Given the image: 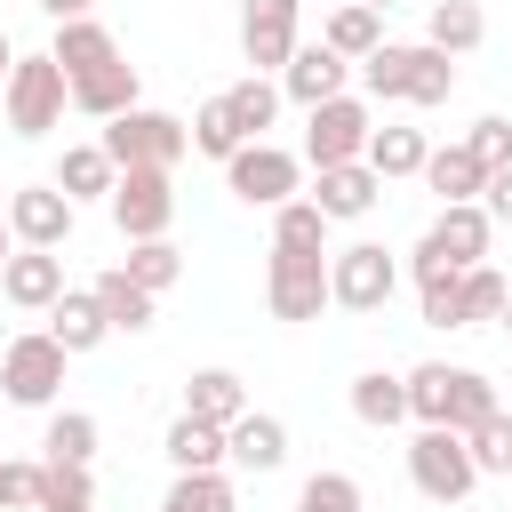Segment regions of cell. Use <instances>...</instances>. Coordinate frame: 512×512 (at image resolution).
I'll use <instances>...</instances> for the list:
<instances>
[{"label":"cell","mask_w":512,"mask_h":512,"mask_svg":"<svg viewBox=\"0 0 512 512\" xmlns=\"http://www.w3.org/2000/svg\"><path fill=\"white\" fill-rule=\"evenodd\" d=\"M400 384H408V416H416V424H440V432H472V424H488V416L504 408L480 368H448V360H424V368H408Z\"/></svg>","instance_id":"cell-1"},{"label":"cell","mask_w":512,"mask_h":512,"mask_svg":"<svg viewBox=\"0 0 512 512\" xmlns=\"http://www.w3.org/2000/svg\"><path fill=\"white\" fill-rule=\"evenodd\" d=\"M104 160L112 168H176L184 152H192V128L176 120V112H152V104H136V112H120V120H104Z\"/></svg>","instance_id":"cell-2"},{"label":"cell","mask_w":512,"mask_h":512,"mask_svg":"<svg viewBox=\"0 0 512 512\" xmlns=\"http://www.w3.org/2000/svg\"><path fill=\"white\" fill-rule=\"evenodd\" d=\"M488 240H496L488 208H480V200H456V208L432 216V232L416 240L408 272H416V280H424V272H472V264H488Z\"/></svg>","instance_id":"cell-3"},{"label":"cell","mask_w":512,"mask_h":512,"mask_svg":"<svg viewBox=\"0 0 512 512\" xmlns=\"http://www.w3.org/2000/svg\"><path fill=\"white\" fill-rule=\"evenodd\" d=\"M64 104H72V88H64V72H56V56H48V48L8 64L0 112H8V128H16V136H48V128L64 120Z\"/></svg>","instance_id":"cell-4"},{"label":"cell","mask_w":512,"mask_h":512,"mask_svg":"<svg viewBox=\"0 0 512 512\" xmlns=\"http://www.w3.org/2000/svg\"><path fill=\"white\" fill-rule=\"evenodd\" d=\"M408 480H416V496H432V504H464V496L480 488V464H472L464 432L424 424V432L408 440Z\"/></svg>","instance_id":"cell-5"},{"label":"cell","mask_w":512,"mask_h":512,"mask_svg":"<svg viewBox=\"0 0 512 512\" xmlns=\"http://www.w3.org/2000/svg\"><path fill=\"white\" fill-rule=\"evenodd\" d=\"M392 288H400V264H392L384 240H352V248L328 256V304H344V312H384Z\"/></svg>","instance_id":"cell-6"},{"label":"cell","mask_w":512,"mask_h":512,"mask_svg":"<svg viewBox=\"0 0 512 512\" xmlns=\"http://www.w3.org/2000/svg\"><path fill=\"white\" fill-rule=\"evenodd\" d=\"M112 224H120V240H168V224H176V176L168 168H120V184H112Z\"/></svg>","instance_id":"cell-7"},{"label":"cell","mask_w":512,"mask_h":512,"mask_svg":"<svg viewBox=\"0 0 512 512\" xmlns=\"http://www.w3.org/2000/svg\"><path fill=\"white\" fill-rule=\"evenodd\" d=\"M304 120H312V128H304V160H312V168H344V160H360L368 136H376L368 96H328V104H312Z\"/></svg>","instance_id":"cell-8"},{"label":"cell","mask_w":512,"mask_h":512,"mask_svg":"<svg viewBox=\"0 0 512 512\" xmlns=\"http://www.w3.org/2000/svg\"><path fill=\"white\" fill-rule=\"evenodd\" d=\"M264 304H272V320H320L328 312V256L272 248L264 256Z\"/></svg>","instance_id":"cell-9"},{"label":"cell","mask_w":512,"mask_h":512,"mask_svg":"<svg viewBox=\"0 0 512 512\" xmlns=\"http://www.w3.org/2000/svg\"><path fill=\"white\" fill-rule=\"evenodd\" d=\"M0 392L16 400V408H48L56 392H64V344L40 328V336H16L8 352H0Z\"/></svg>","instance_id":"cell-10"},{"label":"cell","mask_w":512,"mask_h":512,"mask_svg":"<svg viewBox=\"0 0 512 512\" xmlns=\"http://www.w3.org/2000/svg\"><path fill=\"white\" fill-rule=\"evenodd\" d=\"M224 184H232L248 208H280V200H296L304 160H296V152H280V144H240V152L224 160Z\"/></svg>","instance_id":"cell-11"},{"label":"cell","mask_w":512,"mask_h":512,"mask_svg":"<svg viewBox=\"0 0 512 512\" xmlns=\"http://www.w3.org/2000/svg\"><path fill=\"white\" fill-rule=\"evenodd\" d=\"M296 32H304V0H240V56L256 72H280L296 56Z\"/></svg>","instance_id":"cell-12"},{"label":"cell","mask_w":512,"mask_h":512,"mask_svg":"<svg viewBox=\"0 0 512 512\" xmlns=\"http://www.w3.org/2000/svg\"><path fill=\"white\" fill-rule=\"evenodd\" d=\"M328 96H352V64H344L336 48H320V40H312V48L296 40V56L280 64V104H304V112H312V104H328Z\"/></svg>","instance_id":"cell-13"},{"label":"cell","mask_w":512,"mask_h":512,"mask_svg":"<svg viewBox=\"0 0 512 512\" xmlns=\"http://www.w3.org/2000/svg\"><path fill=\"white\" fill-rule=\"evenodd\" d=\"M8 232H16V248H64L72 240V200L56 184H24V192H8Z\"/></svg>","instance_id":"cell-14"},{"label":"cell","mask_w":512,"mask_h":512,"mask_svg":"<svg viewBox=\"0 0 512 512\" xmlns=\"http://www.w3.org/2000/svg\"><path fill=\"white\" fill-rule=\"evenodd\" d=\"M0 296H8L16 312H48V304L64 296V256H56V248H16V256L0 264Z\"/></svg>","instance_id":"cell-15"},{"label":"cell","mask_w":512,"mask_h":512,"mask_svg":"<svg viewBox=\"0 0 512 512\" xmlns=\"http://www.w3.org/2000/svg\"><path fill=\"white\" fill-rule=\"evenodd\" d=\"M376 192H384V184H376V168H368V160H344V168H320V184H312L304 200H312L328 224H352V216H368V208H376Z\"/></svg>","instance_id":"cell-16"},{"label":"cell","mask_w":512,"mask_h":512,"mask_svg":"<svg viewBox=\"0 0 512 512\" xmlns=\"http://www.w3.org/2000/svg\"><path fill=\"white\" fill-rule=\"evenodd\" d=\"M224 464H240V472H280V464H288V424L264 416V408H248L240 424H224Z\"/></svg>","instance_id":"cell-17"},{"label":"cell","mask_w":512,"mask_h":512,"mask_svg":"<svg viewBox=\"0 0 512 512\" xmlns=\"http://www.w3.org/2000/svg\"><path fill=\"white\" fill-rule=\"evenodd\" d=\"M56 72H64V88L72 80H88V72H104V64H120V40L96 24V16H72V24H56Z\"/></svg>","instance_id":"cell-18"},{"label":"cell","mask_w":512,"mask_h":512,"mask_svg":"<svg viewBox=\"0 0 512 512\" xmlns=\"http://www.w3.org/2000/svg\"><path fill=\"white\" fill-rule=\"evenodd\" d=\"M48 336L64 344V360H80V352H96V344L112 336V320H104V304H96L88 288H64V296L48 304Z\"/></svg>","instance_id":"cell-19"},{"label":"cell","mask_w":512,"mask_h":512,"mask_svg":"<svg viewBox=\"0 0 512 512\" xmlns=\"http://www.w3.org/2000/svg\"><path fill=\"white\" fill-rule=\"evenodd\" d=\"M72 208L80 200H112V184H120V168L104 160V144H64V160H56V176H48Z\"/></svg>","instance_id":"cell-20"},{"label":"cell","mask_w":512,"mask_h":512,"mask_svg":"<svg viewBox=\"0 0 512 512\" xmlns=\"http://www.w3.org/2000/svg\"><path fill=\"white\" fill-rule=\"evenodd\" d=\"M184 416H200V424H240V416H248V384H240L232 368H192Z\"/></svg>","instance_id":"cell-21"},{"label":"cell","mask_w":512,"mask_h":512,"mask_svg":"<svg viewBox=\"0 0 512 512\" xmlns=\"http://www.w3.org/2000/svg\"><path fill=\"white\" fill-rule=\"evenodd\" d=\"M72 112H88V120H120V112H136V64L120 56V64H104V72L72 80Z\"/></svg>","instance_id":"cell-22"},{"label":"cell","mask_w":512,"mask_h":512,"mask_svg":"<svg viewBox=\"0 0 512 512\" xmlns=\"http://www.w3.org/2000/svg\"><path fill=\"white\" fill-rule=\"evenodd\" d=\"M480 40H488L480 0H432V16H424V48H440V56H472Z\"/></svg>","instance_id":"cell-23"},{"label":"cell","mask_w":512,"mask_h":512,"mask_svg":"<svg viewBox=\"0 0 512 512\" xmlns=\"http://www.w3.org/2000/svg\"><path fill=\"white\" fill-rule=\"evenodd\" d=\"M88 296L104 304L112 336H144V328H152V304H160V296H144V288H136L120 264H112V272H96V288H88Z\"/></svg>","instance_id":"cell-24"},{"label":"cell","mask_w":512,"mask_h":512,"mask_svg":"<svg viewBox=\"0 0 512 512\" xmlns=\"http://www.w3.org/2000/svg\"><path fill=\"white\" fill-rule=\"evenodd\" d=\"M320 48H336L344 64H360V56H376V48H384V16H376V8H360V0H344V8L320 24Z\"/></svg>","instance_id":"cell-25"},{"label":"cell","mask_w":512,"mask_h":512,"mask_svg":"<svg viewBox=\"0 0 512 512\" xmlns=\"http://www.w3.org/2000/svg\"><path fill=\"white\" fill-rule=\"evenodd\" d=\"M424 152H432V144H424V128H392V120H384V128L368 136V152H360V160L376 168V184H392V176H424Z\"/></svg>","instance_id":"cell-26"},{"label":"cell","mask_w":512,"mask_h":512,"mask_svg":"<svg viewBox=\"0 0 512 512\" xmlns=\"http://www.w3.org/2000/svg\"><path fill=\"white\" fill-rule=\"evenodd\" d=\"M424 184L440 192V208H456V200H480V184H488V168L464 152V144H440V152H424Z\"/></svg>","instance_id":"cell-27"},{"label":"cell","mask_w":512,"mask_h":512,"mask_svg":"<svg viewBox=\"0 0 512 512\" xmlns=\"http://www.w3.org/2000/svg\"><path fill=\"white\" fill-rule=\"evenodd\" d=\"M352 416H360L368 432H392V424L408 416V384L384 376V368H360V376H352Z\"/></svg>","instance_id":"cell-28"},{"label":"cell","mask_w":512,"mask_h":512,"mask_svg":"<svg viewBox=\"0 0 512 512\" xmlns=\"http://www.w3.org/2000/svg\"><path fill=\"white\" fill-rule=\"evenodd\" d=\"M160 448H168V464H176V472H224V424H200V416H176Z\"/></svg>","instance_id":"cell-29"},{"label":"cell","mask_w":512,"mask_h":512,"mask_svg":"<svg viewBox=\"0 0 512 512\" xmlns=\"http://www.w3.org/2000/svg\"><path fill=\"white\" fill-rule=\"evenodd\" d=\"M272 248H288V256H328V216L296 192V200H280L272 208Z\"/></svg>","instance_id":"cell-30"},{"label":"cell","mask_w":512,"mask_h":512,"mask_svg":"<svg viewBox=\"0 0 512 512\" xmlns=\"http://www.w3.org/2000/svg\"><path fill=\"white\" fill-rule=\"evenodd\" d=\"M224 104H232V120H240V136H248V144H264V128L280 120V80H264V72H248V80H232V88H224Z\"/></svg>","instance_id":"cell-31"},{"label":"cell","mask_w":512,"mask_h":512,"mask_svg":"<svg viewBox=\"0 0 512 512\" xmlns=\"http://www.w3.org/2000/svg\"><path fill=\"white\" fill-rule=\"evenodd\" d=\"M144 296H160V288H176L184 280V248L176 240H128V264H120Z\"/></svg>","instance_id":"cell-32"},{"label":"cell","mask_w":512,"mask_h":512,"mask_svg":"<svg viewBox=\"0 0 512 512\" xmlns=\"http://www.w3.org/2000/svg\"><path fill=\"white\" fill-rule=\"evenodd\" d=\"M160 512H240V496H232L224 472H176L168 496H160Z\"/></svg>","instance_id":"cell-33"},{"label":"cell","mask_w":512,"mask_h":512,"mask_svg":"<svg viewBox=\"0 0 512 512\" xmlns=\"http://www.w3.org/2000/svg\"><path fill=\"white\" fill-rule=\"evenodd\" d=\"M456 96V56H440V48H408V96L400 104H448Z\"/></svg>","instance_id":"cell-34"},{"label":"cell","mask_w":512,"mask_h":512,"mask_svg":"<svg viewBox=\"0 0 512 512\" xmlns=\"http://www.w3.org/2000/svg\"><path fill=\"white\" fill-rule=\"evenodd\" d=\"M40 448H48V464H88L96 456V416L88 408H56L48 432H40Z\"/></svg>","instance_id":"cell-35"},{"label":"cell","mask_w":512,"mask_h":512,"mask_svg":"<svg viewBox=\"0 0 512 512\" xmlns=\"http://www.w3.org/2000/svg\"><path fill=\"white\" fill-rule=\"evenodd\" d=\"M184 128H192V152H208V160H232V152H240V144H248V136H240V120H232V104H224V96H208V104H200V112H192V120H184Z\"/></svg>","instance_id":"cell-36"},{"label":"cell","mask_w":512,"mask_h":512,"mask_svg":"<svg viewBox=\"0 0 512 512\" xmlns=\"http://www.w3.org/2000/svg\"><path fill=\"white\" fill-rule=\"evenodd\" d=\"M40 512H96V472L88 464H48L40 472Z\"/></svg>","instance_id":"cell-37"},{"label":"cell","mask_w":512,"mask_h":512,"mask_svg":"<svg viewBox=\"0 0 512 512\" xmlns=\"http://www.w3.org/2000/svg\"><path fill=\"white\" fill-rule=\"evenodd\" d=\"M456 296H464V328H480V320H504V296H512V280H504L496 264H472V272L456 280Z\"/></svg>","instance_id":"cell-38"},{"label":"cell","mask_w":512,"mask_h":512,"mask_svg":"<svg viewBox=\"0 0 512 512\" xmlns=\"http://www.w3.org/2000/svg\"><path fill=\"white\" fill-rule=\"evenodd\" d=\"M352 72H360V88H368V96H408V48H400V40H384V48H376V56H360Z\"/></svg>","instance_id":"cell-39"},{"label":"cell","mask_w":512,"mask_h":512,"mask_svg":"<svg viewBox=\"0 0 512 512\" xmlns=\"http://www.w3.org/2000/svg\"><path fill=\"white\" fill-rule=\"evenodd\" d=\"M296 512H360V480L352 472H312L296 488Z\"/></svg>","instance_id":"cell-40"},{"label":"cell","mask_w":512,"mask_h":512,"mask_svg":"<svg viewBox=\"0 0 512 512\" xmlns=\"http://www.w3.org/2000/svg\"><path fill=\"white\" fill-rule=\"evenodd\" d=\"M456 280H464V272H424V280H416V304H424L432 328H464V296H456Z\"/></svg>","instance_id":"cell-41"},{"label":"cell","mask_w":512,"mask_h":512,"mask_svg":"<svg viewBox=\"0 0 512 512\" xmlns=\"http://www.w3.org/2000/svg\"><path fill=\"white\" fill-rule=\"evenodd\" d=\"M464 448H472V464H480V472H512V416L496 408L488 424H472V432H464Z\"/></svg>","instance_id":"cell-42"},{"label":"cell","mask_w":512,"mask_h":512,"mask_svg":"<svg viewBox=\"0 0 512 512\" xmlns=\"http://www.w3.org/2000/svg\"><path fill=\"white\" fill-rule=\"evenodd\" d=\"M464 152H472L480 168H512V120H504V112H488V120H472V136H464Z\"/></svg>","instance_id":"cell-43"},{"label":"cell","mask_w":512,"mask_h":512,"mask_svg":"<svg viewBox=\"0 0 512 512\" xmlns=\"http://www.w3.org/2000/svg\"><path fill=\"white\" fill-rule=\"evenodd\" d=\"M40 472L48 464H0V512H40Z\"/></svg>","instance_id":"cell-44"},{"label":"cell","mask_w":512,"mask_h":512,"mask_svg":"<svg viewBox=\"0 0 512 512\" xmlns=\"http://www.w3.org/2000/svg\"><path fill=\"white\" fill-rule=\"evenodd\" d=\"M480 208H488V224H512V168H488V184H480Z\"/></svg>","instance_id":"cell-45"},{"label":"cell","mask_w":512,"mask_h":512,"mask_svg":"<svg viewBox=\"0 0 512 512\" xmlns=\"http://www.w3.org/2000/svg\"><path fill=\"white\" fill-rule=\"evenodd\" d=\"M40 8H48V16H56V24H72V16H88V8H96V0H40Z\"/></svg>","instance_id":"cell-46"},{"label":"cell","mask_w":512,"mask_h":512,"mask_svg":"<svg viewBox=\"0 0 512 512\" xmlns=\"http://www.w3.org/2000/svg\"><path fill=\"white\" fill-rule=\"evenodd\" d=\"M16 256V232H8V208H0V264Z\"/></svg>","instance_id":"cell-47"},{"label":"cell","mask_w":512,"mask_h":512,"mask_svg":"<svg viewBox=\"0 0 512 512\" xmlns=\"http://www.w3.org/2000/svg\"><path fill=\"white\" fill-rule=\"evenodd\" d=\"M8 64H16V48H8V32H0V88H8Z\"/></svg>","instance_id":"cell-48"},{"label":"cell","mask_w":512,"mask_h":512,"mask_svg":"<svg viewBox=\"0 0 512 512\" xmlns=\"http://www.w3.org/2000/svg\"><path fill=\"white\" fill-rule=\"evenodd\" d=\"M360 8H376V16H384V8H400V0H360Z\"/></svg>","instance_id":"cell-49"},{"label":"cell","mask_w":512,"mask_h":512,"mask_svg":"<svg viewBox=\"0 0 512 512\" xmlns=\"http://www.w3.org/2000/svg\"><path fill=\"white\" fill-rule=\"evenodd\" d=\"M504 328H512V296H504Z\"/></svg>","instance_id":"cell-50"},{"label":"cell","mask_w":512,"mask_h":512,"mask_svg":"<svg viewBox=\"0 0 512 512\" xmlns=\"http://www.w3.org/2000/svg\"><path fill=\"white\" fill-rule=\"evenodd\" d=\"M504 512H512V504H504Z\"/></svg>","instance_id":"cell-51"}]
</instances>
